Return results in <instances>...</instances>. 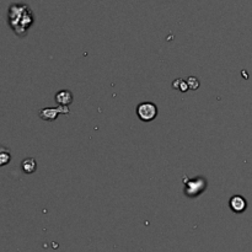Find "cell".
I'll use <instances>...</instances> for the list:
<instances>
[{
    "mask_svg": "<svg viewBox=\"0 0 252 252\" xmlns=\"http://www.w3.org/2000/svg\"><path fill=\"white\" fill-rule=\"evenodd\" d=\"M33 14L30 6L23 3L11 4L8 10V23L18 36H25L33 24Z\"/></svg>",
    "mask_w": 252,
    "mask_h": 252,
    "instance_id": "obj_1",
    "label": "cell"
},
{
    "mask_svg": "<svg viewBox=\"0 0 252 252\" xmlns=\"http://www.w3.org/2000/svg\"><path fill=\"white\" fill-rule=\"evenodd\" d=\"M183 182H185L186 185L185 195L191 198L197 197V196L200 195V193L205 190V187H207V181L203 177L195 178V180H187V178H185Z\"/></svg>",
    "mask_w": 252,
    "mask_h": 252,
    "instance_id": "obj_2",
    "label": "cell"
},
{
    "mask_svg": "<svg viewBox=\"0 0 252 252\" xmlns=\"http://www.w3.org/2000/svg\"><path fill=\"white\" fill-rule=\"evenodd\" d=\"M137 114L144 122H150L158 116V107L151 102H143L137 107Z\"/></svg>",
    "mask_w": 252,
    "mask_h": 252,
    "instance_id": "obj_3",
    "label": "cell"
},
{
    "mask_svg": "<svg viewBox=\"0 0 252 252\" xmlns=\"http://www.w3.org/2000/svg\"><path fill=\"white\" fill-rule=\"evenodd\" d=\"M60 113L68 114L69 113V109L68 107L59 106L58 109H43L40 111V117L43 119V121H55Z\"/></svg>",
    "mask_w": 252,
    "mask_h": 252,
    "instance_id": "obj_4",
    "label": "cell"
},
{
    "mask_svg": "<svg viewBox=\"0 0 252 252\" xmlns=\"http://www.w3.org/2000/svg\"><path fill=\"white\" fill-rule=\"evenodd\" d=\"M56 102L59 106L68 107L73 102V94L70 91H68V90H62V91L56 94Z\"/></svg>",
    "mask_w": 252,
    "mask_h": 252,
    "instance_id": "obj_5",
    "label": "cell"
},
{
    "mask_svg": "<svg viewBox=\"0 0 252 252\" xmlns=\"http://www.w3.org/2000/svg\"><path fill=\"white\" fill-rule=\"evenodd\" d=\"M230 208H231L232 212L235 213H241L246 209V200L241 197V196H234L231 197L229 202Z\"/></svg>",
    "mask_w": 252,
    "mask_h": 252,
    "instance_id": "obj_6",
    "label": "cell"
},
{
    "mask_svg": "<svg viewBox=\"0 0 252 252\" xmlns=\"http://www.w3.org/2000/svg\"><path fill=\"white\" fill-rule=\"evenodd\" d=\"M21 168L25 173H33L37 168V163L33 158H28L21 163Z\"/></svg>",
    "mask_w": 252,
    "mask_h": 252,
    "instance_id": "obj_7",
    "label": "cell"
},
{
    "mask_svg": "<svg viewBox=\"0 0 252 252\" xmlns=\"http://www.w3.org/2000/svg\"><path fill=\"white\" fill-rule=\"evenodd\" d=\"M11 160V153L5 146H0V168L8 165Z\"/></svg>",
    "mask_w": 252,
    "mask_h": 252,
    "instance_id": "obj_8",
    "label": "cell"
},
{
    "mask_svg": "<svg viewBox=\"0 0 252 252\" xmlns=\"http://www.w3.org/2000/svg\"><path fill=\"white\" fill-rule=\"evenodd\" d=\"M172 86H173V89H178V90H181L182 92L187 91L188 90V85H187V82H186V80H177V82H173Z\"/></svg>",
    "mask_w": 252,
    "mask_h": 252,
    "instance_id": "obj_9",
    "label": "cell"
},
{
    "mask_svg": "<svg viewBox=\"0 0 252 252\" xmlns=\"http://www.w3.org/2000/svg\"><path fill=\"white\" fill-rule=\"evenodd\" d=\"M187 85H188V89L197 90L198 87H199V82H198L195 77H190L187 79Z\"/></svg>",
    "mask_w": 252,
    "mask_h": 252,
    "instance_id": "obj_10",
    "label": "cell"
}]
</instances>
